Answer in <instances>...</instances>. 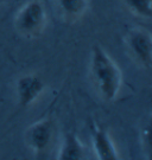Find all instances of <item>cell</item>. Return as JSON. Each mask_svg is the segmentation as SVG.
Here are the masks:
<instances>
[{
  "instance_id": "obj_1",
  "label": "cell",
  "mask_w": 152,
  "mask_h": 160,
  "mask_svg": "<svg viewBox=\"0 0 152 160\" xmlns=\"http://www.w3.org/2000/svg\"><path fill=\"white\" fill-rule=\"evenodd\" d=\"M90 77L102 100L112 102L120 94L123 72L117 62L99 44L92 48L89 58Z\"/></svg>"
},
{
  "instance_id": "obj_2",
  "label": "cell",
  "mask_w": 152,
  "mask_h": 160,
  "mask_svg": "<svg viewBox=\"0 0 152 160\" xmlns=\"http://www.w3.org/2000/svg\"><path fill=\"white\" fill-rule=\"evenodd\" d=\"M48 25V11L42 0H29L19 8L14 17V28L24 38L39 37Z\"/></svg>"
},
{
  "instance_id": "obj_3",
  "label": "cell",
  "mask_w": 152,
  "mask_h": 160,
  "mask_svg": "<svg viewBox=\"0 0 152 160\" xmlns=\"http://www.w3.org/2000/svg\"><path fill=\"white\" fill-rule=\"evenodd\" d=\"M126 48L130 56L143 69H150L152 65V36L145 28L135 26L126 34Z\"/></svg>"
},
{
  "instance_id": "obj_4",
  "label": "cell",
  "mask_w": 152,
  "mask_h": 160,
  "mask_svg": "<svg viewBox=\"0 0 152 160\" xmlns=\"http://www.w3.org/2000/svg\"><path fill=\"white\" fill-rule=\"evenodd\" d=\"M54 133L55 126L50 119L38 120L25 129V143L36 154L45 153L52 143Z\"/></svg>"
},
{
  "instance_id": "obj_5",
  "label": "cell",
  "mask_w": 152,
  "mask_h": 160,
  "mask_svg": "<svg viewBox=\"0 0 152 160\" xmlns=\"http://www.w3.org/2000/svg\"><path fill=\"white\" fill-rule=\"evenodd\" d=\"M45 84L43 80L36 74L23 75L16 83L17 102L22 108H28L37 102L44 92Z\"/></svg>"
},
{
  "instance_id": "obj_6",
  "label": "cell",
  "mask_w": 152,
  "mask_h": 160,
  "mask_svg": "<svg viewBox=\"0 0 152 160\" xmlns=\"http://www.w3.org/2000/svg\"><path fill=\"white\" fill-rule=\"evenodd\" d=\"M93 139V151L97 159L117 160L120 158L119 151L106 129L100 127H94L92 133Z\"/></svg>"
},
{
  "instance_id": "obj_7",
  "label": "cell",
  "mask_w": 152,
  "mask_h": 160,
  "mask_svg": "<svg viewBox=\"0 0 152 160\" xmlns=\"http://www.w3.org/2000/svg\"><path fill=\"white\" fill-rule=\"evenodd\" d=\"M56 10L68 23H75L85 17L89 8V0H55Z\"/></svg>"
},
{
  "instance_id": "obj_8",
  "label": "cell",
  "mask_w": 152,
  "mask_h": 160,
  "mask_svg": "<svg viewBox=\"0 0 152 160\" xmlns=\"http://www.w3.org/2000/svg\"><path fill=\"white\" fill-rule=\"evenodd\" d=\"M57 158L60 160H79L86 158V148L77 135L69 133L62 141Z\"/></svg>"
},
{
  "instance_id": "obj_9",
  "label": "cell",
  "mask_w": 152,
  "mask_h": 160,
  "mask_svg": "<svg viewBox=\"0 0 152 160\" xmlns=\"http://www.w3.org/2000/svg\"><path fill=\"white\" fill-rule=\"evenodd\" d=\"M125 7L135 17L150 19L152 17V0H123Z\"/></svg>"
}]
</instances>
